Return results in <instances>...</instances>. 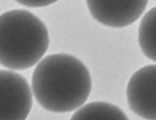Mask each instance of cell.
<instances>
[{
  "label": "cell",
  "mask_w": 156,
  "mask_h": 120,
  "mask_svg": "<svg viewBox=\"0 0 156 120\" xmlns=\"http://www.w3.org/2000/svg\"><path fill=\"white\" fill-rule=\"evenodd\" d=\"M32 105L27 81L16 72L0 70V120H26Z\"/></svg>",
  "instance_id": "3957f363"
},
{
  "label": "cell",
  "mask_w": 156,
  "mask_h": 120,
  "mask_svg": "<svg viewBox=\"0 0 156 120\" xmlns=\"http://www.w3.org/2000/svg\"><path fill=\"white\" fill-rule=\"evenodd\" d=\"M50 39L44 23L31 12L15 9L0 15V64L25 70L41 60Z\"/></svg>",
  "instance_id": "7a4b0ae2"
},
{
  "label": "cell",
  "mask_w": 156,
  "mask_h": 120,
  "mask_svg": "<svg viewBox=\"0 0 156 120\" xmlns=\"http://www.w3.org/2000/svg\"><path fill=\"white\" fill-rule=\"evenodd\" d=\"M126 97L129 108L137 115L156 120V65H146L131 76Z\"/></svg>",
  "instance_id": "5b68a950"
},
{
  "label": "cell",
  "mask_w": 156,
  "mask_h": 120,
  "mask_svg": "<svg viewBox=\"0 0 156 120\" xmlns=\"http://www.w3.org/2000/svg\"><path fill=\"white\" fill-rule=\"evenodd\" d=\"M91 77L85 64L75 56L56 53L44 57L32 75V92L37 103L53 112L80 108L91 91Z\"/></svg>",
  "instance_id": "6da1fadb"
},
{
  "label": "cell",
  "mask_w": 156,
  "mask_h": 120,
  "mask_svg": "<svg viewBox=\"0 0 156 120\" xmlns=\"http://www.w3.org/2000/svg\"><path fill=\"white\" fill-rule=\"evenodd\" d=\"M149 0H86L91 16L101 24L123 28L137 21Z\"/></svg>",
  "instance_id": "277c9868"
},
{
  "label": "cell",
  "mask_w": 156,
  "mask_h": 120,
  "mask_svg": "<svg viewBox=\"0 0 156 120\" xmlns=\"http://www.w3.org/2000/svg\"><path fill=\"white\" fill-rule=\"evenodd\" d=\"M138 40L143 54L156 62V7L148 11L142 18Z\"/></svg>",
  "instance_id": "52a82bcc"
},
{
  "label": "cell",
  "mask_w": 156,
  "mask_h": 120,
  "mask_svg": "<svg viewBox=\"0 0 156 120\" xmlns=\"http://www.w3.org/2000/svg\"><path fill=\"white\" fill-rule=\"evenodd\" d=\"M70 120H129L118 106L101 101L91 102L82 106Z\"/></svg>",
  "instance_id": "8992f818"
},
{
  "label": "cell",
  "mask_w": 156,
  "mask_h": 120,
  "mask_svg": "<svg viewBox=\"0 0 156 120\" xmlns=\"http://www.w3.org/2000/svg\"><path fill=\"white\" fill-rule=\"evenodd\" d=\"M19 4L30 8H39L49 6L58 0H15Z\"/></svg>",
  "instance_id": "ba28073f"
}]
</instances>
